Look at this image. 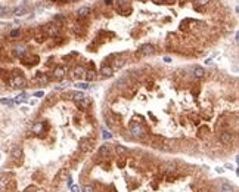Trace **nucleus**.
I'll use <instances>...</instances> for the list:
<instances>
[{
	"instance_id": "30",
	"label": "nucleus",
	"mask_w": 239,
	"mask_h": 192,
	"mask_svg": "<svg viewBox=\"0 0 239 192\" xmlns=\"http://www.w3.org/2000/svg\"><path fill=\"white\" fill-rule=\"evenodd\" d=\"M210 2H211V0H196V3H198L199 6H207Z\"/></svg>"
},
{
	"instance_id": "16",
	"label": "nucleus",
	"mask_w": 239,
	"mask_h": 192,
	"mask_svg": "<svg viewBox=\"0 0 239 192\" xmlns=\"http://www.w3.org/2000/svg\"><path fill=\"white\" fill-rule=\"evenodd\" d=\"M8 185H9L8 176H0V192L6 191V189H8Z\"/></svg>"
},
{
	"instance_id": "39",
	"label": "nucleus",
	"mask_w": 239,
	"mask_h": 192,
	"mask_svg": "<svg viewBox=\"0 0 239 192\" xmlns=\"http://www.w3.org/2000/svg\"><path fill=\"white\" fill-rule=\"evenodd\" d=\"M71 2H75V0H71Z\"/></svg>"
},
{
	"instance_id": "32",
	"label": "nucleus",
	"mask_w": 239,
	"mask_h": 192,
	"mask_svg": "<svg viewBox=\"0 0 239 192\" xmlns=\"http://www.w3.org/2000/svg\"><path fill=\"white\" fill-rule=\"evenodd\" d=\"M0 102L5 104V105H14V101H11V99H2Z\"/></svg>"
},
{
	"instance_id": "23",
	"label": "nucleus",
	"mask_w": 239,
	"mask_h": 192,
	"mask_svg": "<svg viewBox=\"0 0 239 192\" xmlns=\"http://www.w3.org/2000/svg\"><path fill=\"white\" fill-rule=\"evenodd\" d=\"M99 154H101L102 157H108V155H109V148H108V145H102V146L99 148Z\"/></svg>"
},
{
	"instance_id": "35",
	"label": "nucleus",
	"mask_w": 239,
	"mask_h": 192,
	"mask_svg": "<svg viewBox=\"0 0 239 192\" xmlns=\"http://www.w3.org/2000/svg\"><path fill=\"white\" fill-rule=\"evenodd\" d=\"M53 99H55V96H53V95H50V96H49V99H47V105H50L52 102H53Z\"/></svg>"
},
{
	"instance_id": "21",
	"label": "nucleus",
	"mask_w": 239,
	"mask_h": 192,
	"mask_svg": "<svg viewBox=\"0 0 239 192\" xmlns=\"http://www.w3.org/2000/svg\"><path fill=\"white\" fill-rule=\"evenodd\" d=\"M69 96H72V99L75 102H78V101H81L84 98V93L83 92H72V93H69Z\"/></svg>"
},
{
	"instance_id": "11",
	"label": "nucleus",
	"mask_w": 239,
	"mask_h": 192,
	"mask_svg": "<svg viewBox=\"0 0 239 192\" xmlns=\"http://www.w3.org/2000/svg\"><path fill=\"white\" fill-rule=\"evenodd\" d=\"M65 74H67V70H65L64 67H56V68L53 70V78L61 80V78L65 77Z\"/></svg>"
},
{
	"instance_id": "20",
	"label": "nucleus",
	"mask_w": 239,
	"mask_h": 192,
	"mask_svg": "<svg viewBox=\"0 0 239 192\" xmlns=\"http://www.w3.org/2000/svg\"><path fill=\"white\" fill-rule=\"evenodd\" d=\"M75 104H77V106H80V108H83V109H86V108H87V106H89V105H90V99H89V98H83V99H81V101H78V102H75Z\"/></svg>"
},
{
	"instance_id": "33",
	"label": "nucleus",
	"mask_w": 239,
	"mask_h": 192,
	"mask_svg": "<svg viewBox=\"0 0 239 192\" xmlns=\"http://www.w3.org/2000/svg\"><path fill=\"white\" fill-rule=\"evenodd\" d=\"M77 87H80V89H87V87H89V84H87V83H80V81H78V83H77Z\"/></svg>"
},
{
	"instance_id": "7",
	"label": "nucleus",
	"mask_w": 239,
	"mask_h": 192,
	"mask_svg": "<svg viewBox=\"0 0 239 192\" xmlns=\"http://www.w3.org/2000/svg\"><path fill=\"white\" fill-rule=\"evenodd\" d=\"M22 149L19 148V146H15L14 149H12V152H11V157H12V160L15 161V163H21L22 161Z\"/></svg>"
},
{
	"instance_id": "18",
	"label": "nucleus",
	"mask_w": 239,
	"mask_h": 192,
	"mask_svg": "<svg viewBox=\"0 0 239 192\" xmlns=\"http://www.w3.org/2000/svg\"><path fill=\"white\" fill-rule=\"evenodd\" d=\"M220 192H235V189H233V186L230 183L223 182L222 185H220Z\"/></svg>"
},
{
	"instance_id": "1",
	"label": "nucleus",
	"mask_w": 239,
	"mask_h": 192,
	"mask_svg": "<svg viewBox=\"0 0 239 192\" xmlns=\"http://www.w3.org/2000/svg\"><path fill=\"white\" fill-rule=\"evenodd\" d=\"M130 133H132V136H133V138L142 139V138H145V136H146V129H145L140 123L133 121L132 124H130Z\"/></svg>"
},
{
	"instance_id": "6",
	"label": "nucleus",
	"mask_w": 239,
	"mask_h": 192,
	"mask_svg": "<svg viewBox=\"0 0 239 192\" xmlns=\"http://www.w3.org/2000/svg\"><path fill=\"white\" fill-rule=\"evenodd\" d=\"M158 148H159L161 151H164V152H170V151H173V148H174V142L171 139L162 138V140H161V143H159Z\"/></svg>"
},
{
	"instance_id": "25",
	"label": "nucleus",
	"mask_w": 239,
	"mask_h": 192,
	"mask_svg": "<svg viewBox=\"0 0 239 192\" xmlns=\"http://www.w3.org/2000/svg\"><path fill=\"white\" fill-rule=\"evenodd\" d=\"M115 152H117L118 155H123V154L127 152V148H124V146H121V145H115Z\"/></svg>"
},
{
	"instance_id": "12",
	"label": "nucleus",
	"mask_w": 239,
	"mask_h": 192,
	"mask_svg": "<svg viewBox=\"0 0 239 192\" xmlns=\"http://www.w3.org/2000/svg\"><path fill=\"white\" fill-rule=\"evenodd\" d=\"M67 177H69V172L67 167H64V169H61L59 172H58V175H56V180L58 182H62V180H67Z\"/></svg>"
},
{
	"instance_id": "28",
	"label": "nucleus",
	"mask_w": 239,
	"mask_h": 192,
	"mask_svg": "<svg viewBox=\"0 0 239 192\" xmlns=\"http://www.w3.org/2000/svg\"><path fill=\"white\" fill-rule=\"evenodd\" d=\"M83 192H95V188L92 185H84L83 186Z\"/></svg>"
},
{
	"instance_id": "13",
	"label": "nucleus",
	"mask_w": 239,
	"mask_h": 192,
	"mask_svg": "<svg viewBox=\"0 0 239 192\" xmlns=\"http://www.w3.org/2000/svg\"><path fill=\"white\" fill-rule=\"evenodd\" d=\"M90 8H87V6H83V8H80L78 11H77V18L78 19H83V18H86V17H89L90 15Z\"/></svg>"
},
{
	"instance_id": "14",
	"label": "nucleus",
	"mask_w": 239,
	"mask_h": 192,
	"mask_svg": "<svg viewBox=\"0 0 239 192\" xmlns=\"http://www.w3.org/2000/svg\"><path fill=\"white\" fill-rule=\"evenodd\" d=\"M27 14H28V8L27 6H18V8L14 9V15L15 17H24Z\"/></svg>"
},
{
	"instance_id": "22",
	"label": "nucleus",
	"mask_w": 239,
	"mask_h": 192,
	"mask_svg": "<svg viewBox=\"0 0 239 192\" xmlns=\"http://www.w3.org/2000/svg\"><path fill=\"white\" fill-rule=\"evenodd\" d=\"M84 77H86V80H87V81H93V80L96 78V75H95V71H93V70L86 71Z\"/></svg>"
},
{
	"instance_id": "10",
	"label": "nucleus",
	"mask_w": 239,
	"mask_h": 192,
	"mask_svg": "<svg viewBox=\"0 0 239 192\" xmlns=\"http://www.w3.org/2000/svg\"><path fill=\"white\" fill-rule=\"evenodd\" d=\"M84 74H86V70L83 67H75V68L72 70V72H71V77L75 78V80H80V78L84 77Z\"/></svg>"
},
{
	"instance_id": "5",
	"label": "nucleus",
	"mask_w": 239,
	"mask_h": 192,
	"mask_svg": "<svg viewBox=\"0 0 239 192\" xmlns=\"http://www.w3.org/2000/svg\"><path fill=\"white\" fill-rule=\"evenodd\" d=\"M154 52H155V49L152 44H143V46H140L137 49L136 55L137 56H146V55H152Z\"/></svg>"
},
{
	"instance_id": "9",
	"label": "nucleus",
	"mask_w": 239,
	"mask_h": 192,
	"mask_svg": "<svg viewBox=\"0 0 239 192\" xmlns=\"http://www.w3.org/2000/svg\"><path fill=\"white\" fill-rule=\"evenodd\" d=\"M99 72H101L102 78H109V77H112V75H114V70L111 68V65H102Z\"/></svg>"
},
{
	"instance_id": "24",
	"label": "nucleus",
	"mask_w": 239,
	"mask_h": 192,
	"mask_svg": "<svg viewBox=\"0 0 239 192\" xmlns=\"http://www.w3.org/2000/svg\"><path fill=\"white\" fill-rule=\"evenodd\" d=\"M33 132H34L35 135L41 133V132H43V123H37L34 127H33Z\"/></svg>"
},
{
	"instance_id": "3",
	"label": "nucleus",
	"mask_w": 239,
	"mask_h": 192,
	"mask_svg": "<svg viewBox=\"0 0 239 192\" xmlns=\"http://www.w3.org/2000/svg\"><path fill=\"white\" fill-rule=\"evenodd\" d=\"M43 30H44V34L46 35H49V37H56V35H59L61 27H59L58 24H55V22H49V24H46V25L43 27Z\"/></svg>"
},
{
	"instance_id": "37",
	"label": "nucleus",
	"mask_w": 239,
	"mask_h": 192,
	"mask_svg": "<svg viewBox=\"0 0 239 192\" xmlns=\"http://www.w3.org/2000/svg\"><path fill=\"white\" fill-rule=\"evenodd\" d=\"M34 96H43V92H35Z\"/></svg>"
},
{
	"instance_id": "4",
	"label": "nucleus",
	"mask_w": 239,
	"mask_h": 192,
	"mask_svg": "<svg viewBox=\"0 0 239 192\" xmlns=\"http://www.w3.org/2000/svg\"><path fill=\"white\" fill-rule=\"evenodd\" d=\"M92 148H93V142L90 139H87V138L80 139V142H78V149H80L81 152H89V151H92Z\"/></svg>"
},
{
	"instance_id": "17",
	"label": "nucleus",
	"mask_w": 239,
	"mask_h": 192,
	"mask_svg": "<svg viewBox=\"0 0 239 192\" xmlns=\"http://www.w3.org/2000/svg\"><path fill=\"white\" fill-rule=\"evenodd\" d=\"M25 53H27V50H25L24 46H19V47H17V49H14V55L18 56V58H21V59L25 56Z\"/></svg>"
},
{
	"instance_id": "15",
	"label": "nucleus",
	"mask_w": 239,
	"mask_h": 192,
	"mask_svg": "<svg viewBox=\"0 0 239 192\" xmlns=\"http://www.w3.org/2000/svg\"><path fill=\"white\" fill-rule=\"evenodd\" d=\"M193 77H196V78H204L205 77V70L202 67H199V65H196V67H193Z\"/></svg>"
},
{
	"instance_id": "29",
	"label": "nucleus",
	"mask_w": 239,
	"mask_h": 192,
	"mask_svg": "<svg viewBox=\"0 0 239 192\" xmlns=\"http://www.w3.org/2000/svg\"><path fill=\"white\" fill-rule=\"evenodd\" d=\"M19 34H21V31H19V30H12V31H11V34H9V37H11V38H14V37H18Z\"/></svg>"
},
{
	"instance_id": "34",
	"label": "nucleus",
	"mask_w": 239,
	"mask_h": 192,
	"mask_svg": "<svg viewBox=\"0 0 239 192\" xmlns=\"http://www.w3.org/2000/svg\"><path fill=\"white\" fill-rule=\"evenodd\" d=\"M102 133H103V138H105V139H109V138H111V133H109L108 130H103Z\"/></svg>"
},
{
	"instance_id": "38",
	"label": "nucleus",
	"mask_w": 239,
	"mask_h": 192,
	"mask_svg": "<svg viewBox=\"0 0 239 192\" xmlns=\"http://www.w3.org/2000/svg\"><path fill=\"white\" fill-rule=\"evenodd\" d=\"M105 3H106V5H111V3H112V0H105Z\"/></svg>"
},
{
	"instance_id": "2",
	"label": "nucleus",
	"mask_w": 239,
	"mask_h": 192,
	"mask_svg": "<svg viewBox=\"0 0 239 192\" xmlns=\"http://www.w3.org/2000/svg\"><path fill=\"white\" fill-rule=\"evenodd\" d=\"M25 83H27V80L24 78V75L21 74V71H15L12 74V77L9 78V84L12 87H24Z\"/></svg>"
},
{
	"instance_id": "8",
	"label": "nucleus",
	"mask_w": 239,
	"mask_h": 192,
	"mask_svg": "<svg viewBox=\"0 0 239 192\" xmlns=\"http://www.w3.org/2000/svg\"><path fill=\"white\" fill-rule=\"evenodd\" d=\"M220 140H222V143H224V145H232L233 135H232L230 132H222V133H220Z\"/></svg>"
},
{
	"instance_id": "27",
	"label": "nucleus",
	"mask_w": 239,
	"mask_h": 192,
	"mask_svg": "<svg viewBox=\"0 0 239 192\" xmlns=\"http://www.w3.org/2000/svg\"><path fill=\"white\" fill-rule=\"evenodd\" d=\"M37 80H38L40 83H47V81H49V78H47L44 74L41 75V72H38V74H37Z\"/></svg>"
},
{
	"instance_id": "40",
	"label": "nucleus",
	"mask_w": 239,
	"mask_h": 192,
	"mask_svg": "<svg viewBox=\"0 0 239 192\" xmlns=\"http://www.w3.org/2000/svg\"><path fill=\"white\" fill-rule=\"evenodd\" d=\"M162 2H167V0H162Z\"/></svg>"
},
{
	"instance_id": "31",
	"label": "nucleus",
	"mask_w": 239,
	"mask_h": 192,
	"mask_svg": "<svg viewBox=\"0 0 239 192\" xmlns=\"http://www.w3.org/2000/svg\"><path fill=\"white\" fill-rule=\"evenodd\" d=\"M8 14V8H5V6H0V17H5Z\"/></svg>"
},
{
	"instance_id": "36",
	"label": "nucleus",
	"mask_w": 239,
	"mask_h": 192,
	"mask_svg": "<svg viewBox=\"0 0 239 192\" xmlns=\"http://www.w3.org/2000/svg\"><path fill=\"white\" fill-rule=\"evenodd\" d=\"M71 189H72V192H80V188H78V186H71Z\"/></svg>"
},
{
	"instance_id": "26",
	"label": "nucleus",
	"mask_w": 239,
	"mask_h": 192,
	"mask_svg": "<svg viewBox=\"0 0 239 192\" xmlns=\"http://www.w3.org/2000/svg\"><path fill=\"white\" fill-rule=\"evenodd\" d=\"M64 21H65V17H64V15H55V18H53V22L58 24V25L62 24Z\"/></svg>"
},
{
	"instance_id": "19",
	"label": "nucleus",
	"mask_w": 239,
	"mask_h": 192,
	"mask_svg": "<svg viewBox=\"0 0 239 192\" xmlns=\"http://www.w3.org/2000/svg\"><path fill=\"white\" fill-rule=\"evenodd\" d=\"M124 62H126V61H124L123 58H118V59H115V61H114V64L111 65V68H112L114 71H115V70H120V68H121V67L124 65Z\"/></svg>"
}]
</instances>
